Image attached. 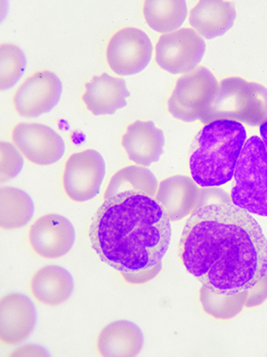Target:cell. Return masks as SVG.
Masks as SVG:
<instances>
[{
	"label": "cell",
	"mask_w": 267,
	"mask_h": 357,
	"mask_svg": "<svg viewBox=\"0 0 267 357\" xmlns=\"http://www.w3.org/2000/svg\"><path fill=\"white\" fill-rule=\"evenodd\" d=\"M35 206L25 191L13 187L0 189V226L2 229H19L34 215Z\"/></svg>",
	"instance_id": "cell-22"
},
{
	"label": "cell",
	"mask_w": 267,
	"mask_h": 357,
	"mask_svg": "<svg viewBox=\"0 0 267 357\" xmlns=\"http://www.w3.org/2000/svg\"><path fill=\"white\" fill-rule=\"evenodd\" d=\"M144 346L142 330L134 323L118 320L102 329L96 341L99 356L134 357L140 355Z\"/></svg>",
	"instance_id": "cell-17"
},
{
	"label": "cell",
	"mask_w": 267,
	"mask_h": 357,
	"mask_svg": "<svg viewBox=\"0 0 267 357\" xmlns=\"http://www.w3.org/2000/svg\"><path fill=\"white\" fill-rule=\"evenodd\" d=\"M26 68L24 51L13 43L0 46V86L1 91L13 88L19 82Z\"/></svg>",
	"instance_id": "cell-24"
},
{
	"label": "cell",
	"mask_w": 267,
	"mask_h": 357,
	"mask_svg": "<svg viewBox=\"0 0 267 357\" xmlns=\"http://www.w3.org/2000/svg\"><path fill=\"white\" fill-rule=\"evenodd\" d=\"M234 179L232 204L250 214L267 218V151L259 137L245 141Z\"/></svg>",
	"instance_id": "cell-5"
},
{
	"label": "cell",
	"mask_w": 267,
	"mask_h": 357,
	"mask_svg": "<svg viewBox=\"0 0 267 357\" xmlns=\"http://www.w3.org/2000/svg\"><path fill=\"white\" fill-rule=\"evenodd\" d=\"M267 300V272L256 284L248 289V298L245 307L254 308L259 307Z\"/></svg>",
	"instance_id": "cell-27"
},
{
	"label": "cell",
	"mask_w": 267,
	"mask_h": 357,
	"mask_svg": "<svg viewBox=\"0 0 267 357\" xmlns=\"http://www.w3.org/2000/svg\"><path fill=\"white\" fill-rule=\"evenodd\" d=\"M131 93L124 79L103 73L95 76L86 85L82 100L95 116L113 115L127 106Z\"/></svg>",
	"instance_id": "cell-16"
},
{
	"label": "cell",
	"mask_w": 267,
	"mask_h": 357,
	"mask_svg": "<svg viewBox=\"0 0 267 357\" xmlns=\"http://www.w3.org/2000/svg\"><path fill=\"white\" fill-rule=\"evenodd\" d=\"M105 162L95 149L74 153L68 158L63 174V185L69 199L76 202L94 199L103 185Z\"/></svg>",
	"instance_id": "cell-8"
},
{
	"label": "cell",
	"mask_w": 267,
	"mask_h": 357,
	"mask_svg": "<svg viewBox=\"0 0 267 357\" xmlns=\"http://www.w3.org/2000/svg\"><path fill=\"white\" fill-rule=\"evenodd\" d=\"M201 196L200 185L188 176H173L159 184L155 199L170 221L182 220L197 208Z\"/></svg>",
	"instance_id": "cell-14"
},
{
	"label": "cell",
	"mask_w": 267,
	"mask_h": 357,
	"mask_svg": "<svg viewBox=\"0 0 267 357\" xmlns=\"http://www.w3.org/2000/svg\"><path fill=\"white\" fill-rule=\"evenodd\" d=\"M260 139H262L264 145H265L267 151V120L263 125L260 126Z\"/></svg>",
	"instance_id": "cell-29"
},
{
	"label": "cell",
	"mask_w": 267,
	"mask_h": 357,
	"mask_svg": "<svg viewBox=\"0 0 267 357\" xmlns=\"http://www.w3.org/2000/svg\"><path fill=\"white\" fill-rule=\"evenodd\" d=\"M48 353L43 347L28 344L17 348L10 354V356H48Z\"/></svg>",
	"instance_id": "cell-28"
},
{
	"label": "cell",
	"mask_w": 267,
	"mask_h": 357,
	"mask_svg": "<svg viewBox=\"0 0 267 357\" xmlns=\"http://www.w3.org/2000/svg\"><path fill=\"white\" fill-rule=\"evenodd\" d=\"M179 260L212 292L235 295L267 272V239L250 213L234 204H197L179 243Z\"/></svg>",
	"instance_id": "cell-1"
},
{
	"label": "cell",
	"mask_w": 267,
	"mask_h": 357,
	"mask_svg": "<svg viewBox=\"0 0 267 357\" xmlns=\"http://www.w3.org/2000/svg\"><path fill=\"white\" fill-rule=\"evenodd\" d=\"M30 248L44 259H58L70 252L76 241V231L64 215H42L29 227Z\"/></svg>",
	"instance_id": "cell-12"
},
{
	"label": "cell",
	"mask_w": 267,
	"mask_h": 357,
	"mask_svg": "<svg viewBox=\"0 0 267 357\" xmlns=\"http://www.w3.org/2000/svg\"><path fill=\"white\" fill-rule=\"evenodd\" d=\"M122 145L128 158L135 164L149 167L160 160L163 154V131L152 121L137 120L126 128Z\"/></svg>",
	"instance_id": "cell-15"
},
{
	"label": "cell",
	"mask_w": 267,
	"mask_h": 357,
	"mask_svg": "<svg viewBox=\"0 0 267 357\" xmlns=\"http://www.w3.org/2000/svg\"><path fill=\"white\" fill-rule=\"evenodd\" d=\"M11 139L24 157L38 166H50L64 157V139L52 128L38 123H19L11 131Z\"/></svg>",
	"instance_id": "cell-11"
},
{
	"label": "cell",
	"mask_w": 267,
	"mask_h": 357,
	"mask_svg": "<svg viewBox=\"0 0 267 357\" xmlns=\"http://www.w3.org/2000/svg\"><path fill=\"white\" fill-rule=\"evenodd\" d=\"M218 85L220 83L211 71L200 66L177 81L168 100V110L173 118L183 122L200 120Z\"/></svg>",
	"instance_id": "cell-6"
},
{
	"label": "cell",
	"mask_w": 267,
	"mask_h": 357,
	"mask_svg": "<svg viewBox=\"0 0 267 357\" xmlns=\"http://www.w3.org/2000/svg\"><path fill=\"white\" fill-rule=\"evenodd\" d=\"M163 269V262L158 264L153 268L138 270L134 272H121L122 278L125 282L131 284H142L153 280Z\"/></svg>",
	"instance_id": "cell-26"
},
{
	"label": "cell",
	"mask_w": 267,
	"mask_h": 357,
	"mask_svg": "<svg viewBox=\"0 0 267 357\" xmlns=\"http://www.w3.org/2000/svg\"><path fill=\"white\" fill-rule=\"evenodd\" d=\"M0 181L1 184L10 181L22 171L24 163V155L16 146L10 142L2 141L0 143Z\"/></svg>",
	"instance_id": "cell-25"
},
{
	"label": "cell",
	"mask_w": 267,
	"mask_h": 357,
	"mask_svg": "<svg viewBox=\"0 0 267 357\" xmlns=\"http://www.w3.org/2000/svg\"><path fill=\"white\" fill-rule=\"evenodd\" d=\"M236 11L233 2L202 0L192 8L190 24L205 40L221 37L232 28Z\"/></svg>",
	"instance_id": "cell-19"
},
{
	"label": "cell",
	"mask_w": 267,
	"mask_h": 357,
	"mask_svg": "<svg viewBox=\"0 0 267 357\" xmlns=\"http://www.w3.org/2000/svg\"><path fill=\"white\" fill-rule=\"evenodd\" d=\"M247 298L248 290L241 291L235 295H221L212 292L202 284L200 291V300L203 310L209 316L220 320H230L238 316L245 307Z\"/></svg>",
	"instance_id": "cell-23"
},
{
	"label": "cell",
	"mask_w": 267,
	"mask_h": 357,
	"mask_svg": "<svg viewBox=\"0 0 267 357\" xmlns=\"http://www.w3.org/2000/svg\"><path fill=\"white\" fill-rule=\"evenodd\" d=\"M74 279L67 269L58 266L39 268L30 280V293L38 303L56 307L67 302L74 292Z\"/></svg>",
	"instance_id": "cell-18"
},
{
	"label": "cell",
	"mask_w": 267,
	"mask_h": 357,
	"mask_svg": "<svg viewBox=\"0 0 267 357\" xmlns=\"http://www.w3.org/2000/svg\"><path fill=\"white\" fill-rule=\"evenodd\" d=\"M143 15L147 24L156 32L170 34L181 29L188 17L184 0H146Z\"/></svg>",
	"instance_id": "cell-21"
},
{
	"label": "cell",
	"mask_w": 267,
	"mask_h": 357,
	"mask_svg": "<svg viewBox=\"0 0 267 357\" xmlns=\"http://www.w3.org/2000/svg\"><path fill=\"white\" fill-rule=\"evenodd\" d=\"M241 123L215 120L205 125L191 146V178L202 188L221 187L234 178L247 141Z\"/></svg>",
	"instance_id": "cell-3"
},
{
	"label": "cell",
	"mask_w": 267,
	"mask_h": 357,
	"mask_svg": "<svg viewBox=\"0 0 267 357\" xmlns=\"http://www.w3.org/2000/svg\"><path fill=\"white\" fill-rule=\"evenodd\" d=\"M215 120H232L260 127L267 120V89L238 77L221 80L200 122L207 125Z\"/></svg>",
	"instance_id": "cell-4"
},
{
	"label": "cell",
	"mask_w": 267,
	"mask_h": 357,
	"mask_svg": "<svg viewBox=\"0 0 267 357\" xmlns=\"http://www.w3.org/2000/svg\"><path fill=\"white\" fill-rule=\"evenodd\" d=\"M37 314L28 296L10 294L0 300V341L15 347L25 342L34 331Z\"/></svg>",
	"instance_id": "cell-13"
},
{
	"label": "cell",
	"mask_w": 267,
	"mask_h": 357,
	"mask_svg": "<svg viewBox=\"0 0 267 357\" xmlns=\"http://www.w3.org/2000/svg\"><path fill=\"white\" fill-rule=\"evenodd\" d=\"M62 92L63 84L58 75L49 70L35 72L15 93V110L22 118H38L58 106Z\"/></svg>",
	"instance_id": "cell-10"
},
{
	"label": "cell",
	"mask_w": 267,
	"mask_h": 357,
	"mask_svg": "<svg viewBox=\"0 0 267 357\" xmlns=\"http://www.w3.org/2000/svg\"><path fill=\"white\" fill-rule=\"evenodd\" d=\"M89 238L106 265L120 273L134 272L163 262L172 226L157 200L133 194L104 200L92 218Z\"/></svg>",
	"instance_id": "cell-2"
},
{
	"label": "cell",
	"mask_w": 267,
	"mask_h": 357,
	"mask_svg": "<svg viewBox=\"0 0 267 357\" xmlns=\"http://www.w3.org/2000/svg\"><path fill=\"white\" fill-rule=\"evenodd\" d=\"M156 62L170 74L190 73L197 68L206 52V42L193 29H181L159 38Z\"/></svg>",
	"instance_id": "cell-7"
},
{
	"label": "cell",
	"mask_w": 267,
	"mask_h": 357,
	"mask_svg": "<svg viewBox=\"0 0 267 357\" xmlns=\"http://www.w3.org/2000/svg\"><path fill=\"white\" fill-rule=\"evenodd\" d=\"M158 188V179L151 170L143 166H129L113 176L104 197L107 200L143 194L155 199Z\"/></svg>",
	"instance_id": "cell-20"
},
{
	"label": "cell",
	"mask_w": 267,
	"mask_h": 357,
	"mask_svg": "<svg viewBox=\"0 0 267 357\" xmlns=\"http://www.w3.org/2000/svg\"><path fill=\"white\" fill-rule=\"evenodd\" d=\"M152 40L137 28L119 29L106 49L108 65L119 76H133L145 70L152 58Z\"/></svg>",
	"instance_id": "cell-9"
}]
</instances>
